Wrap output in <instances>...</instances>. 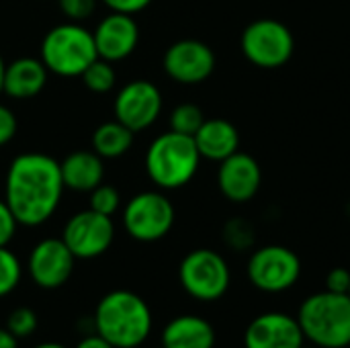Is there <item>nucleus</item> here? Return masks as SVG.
Masks as SVG:
<instances>
[{"label":"nucleus","instance_id":"nucleus-5","mask_svg":"<svg viewBox=\"0 0 350 348\" xmlns=\"http://www.w3.org/2000/svg\"><path fill=\"white\" fill-rule=\"evenodd\" d=\"M98 57L92 31L80 23H62L49 29L41 41V62L62 78H76Z\"/></svg>","mask_w":350,"mask_h":348},{"label":"nucleus","instance_id":"nucleus-16","mask_svg":"<svg viewBox=\"0 0 350 348\" xmlns=\"http://www.w3.org/2000/svg\"><path fill=\"white\" fill-rule=\"evenodd\" d=\"M98 57L107 62H121L129 57L139 41V27L131 14L111 12L92 31Z\"/></svg>","mask_w":350,"mask_h":348},{"label":"nucleus","instance_id":"nucleus-3","mask_svg":"<svg viewBox=\"0 0 350 348\" xmlns=\"http://www.w3.org/2000/svg\"><path fill=\"white\" fill-rule=\"evenodd\" d=\"M306 343L318 348L350 347V295L320 291L306 297L297 310Z\"/></svg>","mask_w":350,"mask_h":348},{"label":"nucleus","instance_id":"nucleus-36","mask_svg":"<svg viewBox=\"0 0 350 348\" xmlns=\"http://www.w3.org/2000/svg\"><path fill=\"white\" fill-rule=\"evenodd\" d=\"M33 348H66L64 345H59V343H41V345H37V347Z\"/></svg>","mask_w":350,"mask_h":348},{"label":"nucleus","instance_id":"nucleus-12","mask_svg":"<svg viewBox=\"0 0 350 348\" xmlns=\"http://www.w3.org/2000/svg\"><path fill=\"white\" fill-rule=\"evenodd\" d=\"M76 256L62 238H45L33 246L27 258V273L41 289H57L68 283Z\"/></svg>","mask_w":350,"mask_h":348},{"label":"nucleus","instance_id":"nucleus-10","mask_svg":"<svg viewBox=\"0 0 350 348\" xmlns=\"http://www.w3.org/2000/svg\"><path fill=\"white\" fill-rule=\"evenodd\" d=\"M62 240L76 260H92L103 256L115 240L113 217L92 211L90 207L74 213L62 232Z\"/></svg>","mask_w":350,"mask_h":348},{"label":"nucleus","instance_id":"nucleus-9","mask_svg":"<svg viewBox=\"0 0 350 348\" xmlns=\"http://www.w3.org/2000/svg\"><path fill=\"white\" fill-rule=\"evenodd\" d=\"M174 205L160 191H144L123 207V228L137 242H158L174 226Z\"/></svg>","mask_w":350,"mask_h":348},{"label":"nucleus","instance_id":"nucleus-28","mask_svg":"<svg viewBox=\"0 0 350 348\" xmlns=\"http://www.w3.org/2000/svg\"><path fill=\"white\" fill-rule=\"evenodd\" d=\"M57 4H59V10L72 23H80L88 18L96 8V0H57Z\"/></svg>","mask_w":350,"mask_h":348},{"label":"nucleus","instance_id":"nucleus-23","mask_svg":"<svg viewBox=\"0 0 350 348\" xmlns=\"http://www.w3.org/2000/svg\"><path fill=\"white\" fill-rule=\"evenodd\" d=\"M203 121H205V115L197 105L183 103V105L174 107V111L170 115V129L193 137L199 131V127L203 125Z\"/></svg>","mask_w":350,"mask_h":348},{"label":"nucleus","instance_id":"nucleus-33","mask_svg":"<svg viewBox=\"0 0 350 348\" xmlns=\"http://www.w3.org/2000/svg\"><path fill=\"white\" fill-rule=\"evenodd\" d=\"M74 348H115L109 340H105L103 336H98L96 332H92V334H84L82 338H80V343L76 345Z\"/></svg>","mask_w":350,"mask_h":348},{"label":"nucleus","instance_id":"nucleus-21","mask_svg":"<svg viewBox=\"0 0 350 348\" xmlns=\"http://www.w3.org/2000/svg\"><path fill=\"white\" fill-rule=\"evenodd\" d=\"M133 135L135 133L121 121H107L92 133V152H96L103 160L121 158L133 146Z\"/></svg>","mask_w":350,"mask_h":348},{"label":"nucleus","instance_id":"nucleus-7","mask_svg":"<svg viewBox=\"0 0 350 348\" xmlns=\"http://www.w3.org/2000/svg\"><path fill=\"white\" fill-rule=\"evenodd\" d=\"M301 269V258L291 248L269 244L250 254L246 275L254 289L269 295H279L297 285Z\"/></svg>","mask_w":350,"mask_h":348},{"label":"nucleus","instance_id":"nucleus-19","mask_svg":"<svg viewBox=\"0 0 350 348\" xmlns=\"http://www.w3.org/2000/svg\"><path fill=\"white\" fill-rule=\"evenodd\" d=\"M193 139L201 158L213 162L226 160L240 148V133L236 125L226 119H205Z\"/></svg>","mask_w":350,"mask_h":348},{"label":"nucleus","instance_id":"nucleus-24","mask_svg":"<svg viewBox=\"0 0 350 348\" xmlns=\"http://www.w3.org/2000/svg\"><path fill=\"white\" fill-rule=\"evenodd\" d=\"M23 279V265L8 246H0V297L10 295Z\"/></svg>","mask_w":350,"mask_h":348},{"label":"nucleus","instance_id":"nucleus-29","mask_svg":"<svg viewBox=\"0 0 350 348\" xmlns=\"http://www.w3.org/2000/svg\"><path fill=\"white\" fill-rule=\"evenodd\" d=\"M16 228H18V224H16L12 211L8 209L6 201L0 199V246H8L10 244V240L16 234Z\"/></svg>","mask_w":350,"mask_h":348},{"label":"nucleus","instance_id":"nucleus-34","mask_svg":"<svg viewBox=\"0 0 350 348\" xmlns=\"http://www.w3.org/2000/svg\"><path fill=\"white\" fill-rule=\"evenodd\" d=\"M0 348H18V338L12 336L6 328H0Z\"/></svg>","mask_w":350,"mask_h":348},{"label":"nucleus","instance_id":"nucleus-4","mask_svg":"<svg viewBox=\"0 0 350 348\" xmlns=\"http://www.w3.org/2000/svg\"><path fill=\"white\" fill-rule=\"evenodd\" d=\"M201 154L191 135L168 131L158 135L146 152V172L162 191H176L193 180Z\"/></svg>","mask_w":350,"mask_h":348},{"label":"nucleus","instance_id":"nucleus-26","mask_svg":"<svg viewBox=\"0 0 350 348\" xmlns=\"http://www.w3.org/2000/svg\"><path fill=\"white\" fill-rule=\"evenodd\" d=\"M119 207H121V195L115 187L100 183L96 189L90 191V209L92 211L113 217Z\"/></svg>","mask_w":350,"mask_h":348},{"label":"nucleus","instance_id":"nucleus-8","mask_svg":"<svg viewBox=\"0 0 350 348\" xmlns=\"http://www.w3.org/2000/svg\"><path fill=\"white\" fill-rule=\"evenodd\" d=\"M240 45L246 59L265 70L285 66L295 51V39L291 29L277 18L252 21L244 29Z\"/></svg>","mask_w":350,"mask_h":348},{"label":"nucleus","instance_id":"nucleus-38","mask_svg":"<svg viewBox=\"0 0 350 348\" xmlns=\"http://www.w3.org/2000/svg\"><path fill=\"white\" fill-rule=\"evenodd\" d=\"M349 295H350V289H349Z\"/></svg>","mask_w":350,"mask_h":348},{"label":"nucleus","instance_id":"nucleus-22","mask_svg":"<svg viewBox=\"0 0 350 348\" xmlns=\"http://www.w3.org/2000/svg\"><path fill=\"white\" fill-rule=\"evenodd\" d=\"M82 82L88 90L96 92V94H105L109 90L115 88L117 82V74L113 68V62H107L103 57H96L84 72H82Z\"/></svg>","mask_w":350,"mask_h":348},{"label":"nucleus","instance_id":"nucleus-27","mask_svg":"<svg viewBox=\"0 0 350 348\" xmlns=\"http://www.w3.org/2000/svg\"><path fill=\"white\" fill-rule=\"evenodd\" d=\"M39 326L37 314L31 308H16L6 318V330L16 338H29Z\"/></svg>","mask_w":350,"mask_h":348},{"label":"nucleus","instance_id":"nucleus-37","mask_svg":"<svg viewBox=\"0 0 350 348\" xmlns=\"http://www.w3.org/2000/svg\"><path fill=\"white\" fill-rule=\"evenodd\" d=\"M301 348H318V347H314V345H310V347H306V345H304V347Z\"/></svg>","mask_w":350,"mask_h":348},{"label":"nucleus","instance_id":"nucleus-17","mask_svg":"<svg viewBox=\"0 0 350 348\" xmlns=\"http://www.w3.org/2000/svg\"><path fill=\"white\" fill-rule=\"evenodd\" d=\"M49 70L41 62V57H18L4 68V88L2 92L10 98H33L47 84Z\"/></svg>","mask_w":350,"mask_h":348},{"label":"nucleus","instance_id":"nucleus-13","mask_svg":"<svg viewBox=\"0 0 350 348\" xmlns=\"http://www.w3.org/2000/svg\"><path fill=\"white\" fill-rule=\"evenodd\" d=\"M164 72L178 84H199L215 70L213 49L197 39H180L164 51Z\"/></svg>","mask_w":350,"mask_h":348},{"label":"nucleus","instance_id":"nucleus-31","mask_svg":"<svg viewBox=\"0 0 350 348\" xmlns=\"http://www.w3.org/2000/svg\"><path fill=\"white\" fill-rule=\"evenodd\" d=\"M350 289V271L345 267H336L326 277V291L332 293H349Z\"/></svg>","mask_w":350,"mask_h":348},{"label":"nucleus","instance_id":"nucleus-15","mask_svg":"<svg viewBox=\"0 0 350 348\" xmlns=\"http://www.w3.org/2000/svg\"><path fill=\"white\" fill-rule=\"evenodd\" d=\"M262 185L260 164L244 152H236L219 162L217 187L221 195L232 203H248L256 197Z\"/></svg>","mask_w":350,"mask_h":348},{"label":"nucleus","instance_id":"nucleus-14","mask_svg":"<svg viewBox=\"0 0 350 348\" xmlns=\"http://www.w3.org/2000/svg\"><path fill=\"white\" fill-rule=\"evenodd\" d=\"M304 330L295 316L285 312H265L250 320L244 332V348H301Z\"/></svg>","mask_w":350,"mask_h":348},{"label":"nucleus","instance_id":"nucleus-20","mask_svg":"<svg viewBox=\"0 0 350 348\" xmlns=\"http://www.w3.org/2000/svg\"><path fill=\"white\" fill-rule=\"evenodd\" d=\"M59 170H62L64 187L78 193H90L105 178L103 158L92 150L72 152L59 162Z\"/></svg>","mask_w":350,"mask_h":348},{"label":"nucleus","instance_id":"nucleus-6","mask_svg":"<svg viewBox=\"0 0 350 348\" xmlns=\"http://www.w3.org/2000/svg\"><path fill=\"white\" fill-rule=\"evenodd\" d=\"M178 281L187 295L197 302L221 299L232 283L230 265L226 258L209 248H197L189 252L178 267Z\"/></svg>","mask_w":350,"mask_h":348},{"label":"nucleus","instance_id":"nucleus-32","mask_svg":"<svg viewBox=\"0 0 350 348\" xmlns=\"http://www.w3.org/2000/svg\"><path fill=\"white\" fill-rule=\"evenodd\" d=\"M111 12H123V14H137L142 10H146L152 0H100Z\"/></svg>","mask_w":350,"mask_h":348},{"label":"nucleus","instance_id":"nucleus-11","mask_svg":"<svg viewBox=\"0 0 350 348\" xmlns=\"http://www.w3.org/2000/svg\"><path fill=\"white\" fill-rule=\"evenodd\" d=\"M115 119L129 127L133 133L152 127L162 113V92L150 80L127 82L113 103Z\"/></svg>","mask_w":350,"mask_h":348},{"label":"nucleus","instance_id":"nucleus-30","mask_svg":"<svg viewBox=\"0 0 350 348\" xmlns=\"http://www.w3.org/2000/svg\"><path fill=\"white\" fill-rule=\"evenodd\" d=\"M16 127H18V123H16L14 113L6 105L0 103V148L6 146L16 135Z\"/></svg>","mask_w":350,"mask_h":348},{"label":"nucleus","instance_id":"nucleus-25","mask_svg":"<svg viewBox=\"0 0 350 348\" xmlns=\"http://www.w3.org/2000/svg\"><path fill=\"white\" fill-rule=\"evenodd\" d=\"M256 234L254 228L250 226V222L246 219H230L224 228V242L232 248V250H250L254 246Z\"/></svg>","mask_w":350,"mask_h":348},{"label":"nucleus","instance_id":"nucleus-1","mask_svg":"<svg viewBox=\"0 0 350 348\" xmlns=\"http://www.w3.org/2000/svg\"><path fill=\"white\" fill-rule=\"evenodd\" d=\"M64 189L55 158L41 152H25L12 158L8 166L4 201L18 226L37 228L55 213Z\"/></svg>","mask_w":350,"mask_h":348},{"label":"nucleus","instance_id":"nucleus-18","mask_svg":"<svg viewBox=\"0 0 350 348\" xmlns=\"http://www.w3.org/2000/svg\"><path fill=\"white\" fill-rule=\"evenodd\" d=\"M162 348H213L215 328L201 316L185 314L172 318L162 330Z\"/></svg>","mask_w":350,"mask_h":348},{"label":"nucleus","instance_id":"nucleus-35","mask_svg":"<svg viewBox=\"0 0 350 348\" xmlns=\"http://www.w3.org/2000/svg\"><path fill=\"white\" fill-rule=\"evenodd\" d=\"M4 68H6V62L0 55V94H2V88H4Z\"/></svg>","mask_w":350,"mask_h":348},{"label":"nucleus","instance_id":"nucleus-2","mask_svg":"<svg viewBox=\"0 0 350 348\" xmlns=\"http://www.w3.org/2000/svg\"><path fill=\"white\" fill-rule=\"evenodd\" d=\"M92 322L94 332L115 348L142 347L150 338L154 326L150 306L127 289L109 291L98 302Z\"/></svg>","mask_w":350,"mask_h":348}]
</instances>
